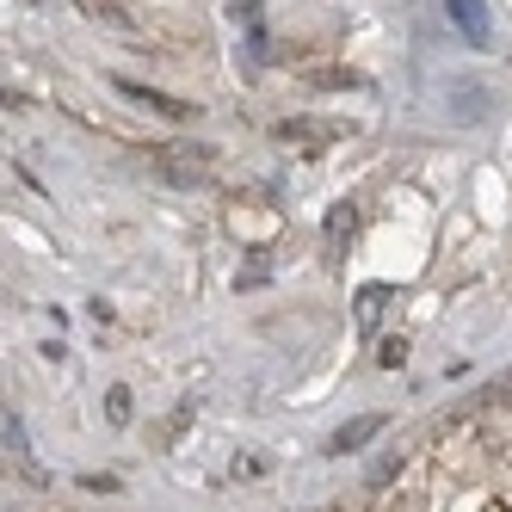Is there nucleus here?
<instances>
[{"mask_svg":"<svg viewBox=\"0 0 512 512\" xmlns=\"http://www.w3.org/2000/svg\"><path fill=\"white\" fill-rule=\"evenodd\" d=\"M494 112L488 105V87L482 81H457V105H451V124H482Z\"/></svg>","mask_w":512,"mask_h":512,"instance_id":"6","label":"nucleus"},{"mask_svg":"<svg viewBox=\"0 0 512 512\" xmlns=\"http://www.w3.org/2000/svg\"><path fill=\"white\" fill-rule=\"evenodd\" d=\"M445 13H451V25L463 31L475 50H488V13H482V0H445Z\"/></svg>","mask_w":512,"mask_h":512,"instance_id":"5","label":"nucleus"},{"mask_svg":"<svg viewBox=\"0 0 512 512\" xmlns=\"http://www.w3.org/2000/svg\"><path fill=\"white\" fill-rule=\"evenodd\" d=\"M488 401H512V371H506V377H500V383L488 389Z\"/></svg>","mask_w":512,"mask_h":512,"instance_id":"13","label":"nucleus"},{"mask_svg":"<svg viewBox=\"0 0 512 512\" xmlns=\"http://www.w3.org/2000/svg\"><path fill=\"white\" fill-rule=\"evenodd\" d=\"M81 13L87 19H105V25H124V31L136 25V13L124 7V0H81Z\"/></svg>","mask_w":512,"mask_h":512,"instance_id":"8","label":"nucleus"},{"mask_svg":"<svg viewBox=\"0 0 512 512\" xmlns=\"http://www.w3.org/2000/svg\"><path fill=\"white\" fill-rule=\"evenodd\" d=\"M389 420L383 414H352L346 426H334V438H327V457H346V451H364V438H377Z\"/></svg>","mask_w":512,"mask_h":512,"instance_id":"4","label":"nucleus"},{"mask_svg":"<svg viewBox=\"0 0 512 512\" xmlns=\"http://www.w3.org/2000/svg\"><path fill=\"white\" fill-rule=\"evenodd\" d=\"M377 364H383V371H395V364H408V346H401V340H383Z\"/></svg>","mask_w":512,"mask_h":512,"instance_id":"11","label":"nucleus"},{"mask_svg":"<svg viewBox=\"0 0 512 512\" xmlns=\"http://www.w3.org/2000/svg\"><path fill=\"white\" fill-rule=\"evenodd\" d=\"M25 7H50V0H25Z\"/></svg>","mask_w":512,"mask_h":512,"instance_id":"14","label":"nucleus"},{"mask_svg":"<svg viewBox=\"0 0 512 512\" xmlns=\"http://www.w3.org/2000/svg\"><path fill=\"white\" fill-rule=\"evenodd\" d=\"M266 272H272V260H253V266H241V290H247V284H266Z\"/></svg>","mask_w":512,"mask_h":512,"instance_id":"12","label":"nucleus"},{"mask_svg":"<svg viewBox=\"0 0 512 512\" xmlns=\"http://www.w3.org/2000/svg\"><path fill=\"white\" fill-rule=\"evenodd\" d=\"M210 167H216V155L192 149V142H161V149H155V173L167 179V186H198Z\"/></svg>","mask_w":512,"mask_h":512,"instance_id":"1","label":"nucleus"},{"mask_svg":"<svg viewBox=\"0 0 512 512\" xmlns=\"http://www.w3.org/2000/svg\"><path fill=\"white\" fill-rule=\"evenodd\" d=\"M105 420H112V426H130V389H124V383L105 389Z\"/></svg>","mask_w":512,"mask_h":512,"instance_id":"10","label":"nucleus"},{"mask_svg":"<svg viewBox=\"0 0 512 512\" xmlns=\"http://www.w3.org/2000/svg\"><path fill=\"white\" fill-rule=\"evenodd\" d=\"M272 136L278 142H297V149H327V142H340L346 130L340 124H321V118H284V124H272Z\"/></svg>","mask_w":512,"mask_h":512,"instance_id":"3","label":"nucleus"},{"mask_svg":"<svg viewBox=\"0 0 512 512\" xmlns=\"http://www.w3.org/2000/svg\"><path fill=\"white\" fill-rule=\"evenodd\" d=\"M389 297H395L389 284H364V290H358V303H352V315H358V334H377V321H383Z\"/></svg>","mask_w":512,"mask_h":512,"instance_id":"7","label":"nucleus"},{"mask_svg":"<svg viewBox=\"0 0 512 512\" xmlns=\"http://www.w3.org/2000/svg\"><path fill=\"white\" fill-rule=\"evenodd\" d=\"M352 229H358V216H352V204H334V210H327V241H334V247H340V241H346Z\"/></svg>","mask_w":512,"mask_h":512,"instance_id":"9","label":"nucleus"},{"mask_svg":"<svg viewBox=\"0 0 512 512\" xmlns=\"http://www.w3.org/2000/svg\"><path fill=\"white\" fill-rule=\"evenodd\" d=\"M130 105H149V112H161V118H173V124H186V118H198V105H186V99H173V93H155V87H136V81H112Z\"/></svg>","mask_w":512,"mask_h":512,"instance_id":"2","label":"nucleus"}]
</instances>
